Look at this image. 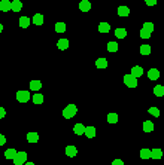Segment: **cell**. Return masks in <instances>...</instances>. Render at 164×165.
I'll return each instance as SVG.
<instances>
[{
  "label": "cell",
  "instance_id": "obj_39",
  "mask_svg": "<svg viewBox=\"0 0 164 165\" xmlns=\"http://www.w3.org/2000/svg\"><path fill=\"white\" fill-rule=\"evenodd\" d=\"M24 165H36V164H35V162H28V161H27V162H25Z\"/></svg>",
  "mask_w": 164,
  "mask_h": 165
},
{
  "label": "cell",
  "instance_id": "obj_20",
  "mask_svg": "<svg viewBox=\"0 0 164 165\" xmlns=\"http://www.w3.org/2000/svg\"><path fill=\"white\" fill-rule=\"evenodd\" d=\"M17 153H18V152H17L15 149H8V150L5 152V158H6V159H14V158L17 156Z\"/></svg>",
  "mask_w": 164,
  "mask_h": 165
},
{
  "label": "cell",
  "instance_id": "obj_24",
  "mask_svg": "<svg viewBox=\"0 0 164 165\" xmlns=\"http://www.w3.org/2000/svg\"><path fill=\"white\" fill-rule=\"evenodd\" d=\"M143 131L145 132H152L154 131V124L151 121H145L143 122Z\"/></svg>",
  "mask_w": 164,
  "mask_h": 165
},
{
  "label": "cell",
  "instance_id": "obj_23",
  "mask_svg": "<svg viewBox=\"0 0 164 165\" xmlns=\"http://www.w3.org/2000/svg\"><path fill=\"white\" fill-rule=\"evenodd\" d=\"M115 36L118 39H124V37H127V30L126 28H116L115 30Z\"/></svg>",
  "mask_w": 164,
  "mask_h": 165
},
{
  "label": "cell",
  "instance_id": "obj_35",
  "mask_svg": "<svg viewBox=\"0 0 164 165\" xmlns=\"http://www.w3.org/2000/svg\"><path fill=\"white\" fill-rule=\"evenodd\" d=\"M145 3L148 6H154V5H157V0H146Z\"/></svg>",
  "mask_w": 164,
  "mask_h": 165
},
{
  "label": "cell",
  "instance_id": "obj_29",
  "mask_svg": "<svg viewBox=\"0 0 164 165\" xmlns=\"http://www.w3.org/2000/svg\"><path fill=\"white\" fill-rule=\"evenodd\" d=\"M106 48H108L109 52H116V51H118V43H116V42H109Z\"/></svg>",
  "mask_w": 164,
  "mask_h": 165
},
{
  "label": "cell",
  "instance_id": "obj_18",
  "mask_svg": "<svg viewBox=\"0 0 164 165\" xmlns=\"http://www.w3.org/2000/svg\"><path fill=\"white\" fill-rule=\"evenodd\" d=\"M39 140V134L37 132H28L27 134V141L28 143H37Z\"/></svg>",
  "mask_w": 164,
  "mask_h": 165
},
{
  "label": "cell",
  "instance_id": "obj_19",
  "mask_svg": "<svg viewBox=\"0 0 164 165\" xmlns=\"http://www.w3.org/2000/svg\"><path fill=\"white\" fill-rule=\"evenodd\" d=\"M88 138H94L95 137V128L94 127H85V132H84Z\"/></svg>",
  "mask_w": 164,
  "mask_h": 165
},
{
  "label": "cell",
  "instance_id": "obj_30",
  "mask_svg": "<svg viewBox=\"0 0 164 165\" xmlns=\"http://www.w3.org/2000/svg\"><path fill=\"white\" fill-rule=\"evenodd\" d=\"M140 158H142V159H149V158H151V150H149V149H142V150H140Z\"/></svg>",
  "mask_w": 164,
  "mask_h": 165
},
{
  "label": "cell",
  "instance_id": "obj_7",
  "mask_svg": "<svg viewBox=\"0 0 164 165\" xmlns=\"http://www.w3.org/2000/svg\"><path fill=\"white\" fill-rule=\"evenodd\" d=\"M148 77H149L151 80H157V79L160 77V70H158V69H149Z\"/></svg>",
  "mask_w": 164,
  "mask_h": 165
},
{
  "label": "cell",
  "instance_id": "obj_12",
  "mask_svg": "<svg viewBox=\"0 0 164 165\" xmlns=\"http://www.w3.org/2000/svg\"><path fill=\"white\" fill-rule=\"evenodd\" d=\"M40 88H42V82L40 80H32L30 82V89L32 91L37 92V91H40Z\"/></svg>",
  "mask_w": 164,
  "mask_h": 165
},
{
  "label": "cell",
  "instance_id": "obj_32",
  "mask_svg": "<svg viewBox=\"0 0 164 165\" xmlns=\"http://www.w3.org/2000/svg\"><path fill=\"white\" fill-rule=\"evenodd\" d=\"M140 54L149 55L151 54V46H149V45H142V46H140Z\"/></svg>",
  "mask_w": 164,
  "mask_h": 165
},
{
  "label": "cell",
  "instance_id": "obj_40",
  "mask_svg": "<svg viewBox=\"0 0 164 165\" xmlns=\"http://www.w3.org/2000/svg\"><path fill=\"white\" fill-rule=\"evenodd\" d=\"M3 31V25H2V22H0V33Z\"/></svg>",
  "mask_w": 164,
  "mask_h": 165
},
{
  "label": "cell",
  "instance_id": "obj_6",
  "mask_svg": "<svg viewBox=\"0 0 164 165\" xmlns=\"http://www.w3.org/2000/svg\"><path fill=\"white\" fill-rule=\"evenodd\" d=\"M130 74H131L133 77H136V79H137V77H140V76L143 74V69H142L140 66H134V67L131 69V73H130Z\"/></svg>",
  "mask_w": 164,
  "mask_h": 165
},
{
  "label": "cell",
  "instance_id": "obj_38",
  "mask_svg": "<svg viewBox=\"0 0 164 165\" xmlns=\"http://www.w3.org/2000/svg\"><path fill=\"white\" fill-rule=\"evenodd\" d=\"M5 116H6V110L3 109V107H0V119L5 118Z\"/></svg>",
  "mask_w": 164,
  "mask_h": 165
},
{
  "label": "cell",
  "instance_id": "obj_17",
  "mask_svg": "<svg viewBox=\"0 0 164 165\" xmlns=\"http://www.w3.org/2000/svg\"><path fill=\"white\" fill-rule=\"evenodd\" d=\"M73 132H75L76 135H82V134L85 132V127H84L82 124H76V125L73 127Z\"/></svg>",
  "mask_w": 164,
  "mask_h": 165
},
{
  "label": "cell",
  "instance_id": "obj_25",
  "mask_svg": "<svg viewBox=\"0 0 164 165\" xmlns=\"http://www.w3.org/2000/svg\"><path fill=\"white\" fill-rule=\"evenodd\" d=\"M55 31H57V33H64V31H66V24L61 22V21H58V22L55 24Z\"/></svg>",
  "mask_w": 164,
  "mask_h": 165
},
{
  "label": "cell",
  "instance_id": "obj_5",
  "mask_svg": "<svg viewBox=\"0 0 164 165\" xmlns=\"http://www.w3.org/2000/svg\"><path fill=\"white\" fill-rule=\"evenodd\" d=\"M21 9H22V2H21V0H14V2H11V11L19 12Z\"/></svg>",
  "mask_w": 164,
  "mask_h": 165
},
{
  "label": "cell",
  "instance_id": "obj_1",
  "mask_svg": "<svg viewBox=\"0 0 164 165\" xmlns=\"http://www.w3.org/2000/svg\"><path fill=\"white\" fill-rule=\"evenodd\" d=\"M76 113H78V107H76V104H69V106H66V107L63 109V116H64L66 119L73 118Z\"/></svg>",
  "mask_w": 164,
  "mask_h": 165
},
{
  "label": "cell",
  "instance_id": "obj_27",
  "mask_svg": "<svg viewBox=\"0 0 164 165\" xmlns=\"http://www.w3.org/2000/svg\"><path fill=\"white\" fill-rule=\"evenodd\" d=\"M32 100H33V103H35V104H42V103H43V95H42V94H39V92H36V94L33 95V98H32Z\"/></svg>",
  "mask_w": 164,
  "mask_h": 165
},
{
  "label": "cell",
  "instance_id": "obj_28",
  "mask_svg": "<svg viewBox=\"0 0 164 165\" xmlns=\"http://www.w3.org/2000/svg\"><path fill=\"white\" fill-rule=\"evenodd\" d=\"M142 30H145L148 33H152V31H154V24L149 22V21H146L145 24H143V27H142Z\"/></svg>",
  "mask_w": 164,
  "mask_h": 165
},
{
  "label": "cell",
  "instance_id": "obj_13",
  "mask_svg": "<svg viewBox=\"0 0 164 165\" xmlns=\"http://www.w3.org/2000/svg\"><path fill=\"white\" fill-rule=\"evenodd\" d=\"M95 67H97V69H106V67H108V60H106V58H97Z\"/></svg>",
  "mask_w": 164,
  "mask_h": 165
},
{
  "label": "cell",
  "instance_id": "obj_9",
  "mask_svg": "<svg viewBox=\"0 0 164 165\" xmlns=\"http://www.w3.org/2000/svg\"><path fill=\"white\" fill-rule=\"evenodd\" d=\"M79 9H81L82 12H88V11L91 9V3H90L88 0H82V2L79 3Z\"/></svg>",
  "mask_w": 164,
  "mask_h": 165
},
{
  "label": "cell",
  "instance_id": "obj_4",
  "mask_svg": "<svg viewBox=\"0 0 164 165\" xmlns=\"http://www.w3.org/2000/svg\"><path fill=\"white\" fill-rule=\"evenodd\" d=\"M30 100V92L28 91H18L17 92V101L18 103H27Z\"/></svg>",
  "mask_w": 164,
  "mask_h": 165
},
{
  "label": "cell",
  "instance_id": "obj_34",
  "mask_svg": "<svg viewBox=\"0 0 164 165\" xmlns=\"http://www.w3.org/2000/svg\"><path fill=\"white\" fill-rule=\"evenodd\" d=\"M140 37H142V39H149V37H151V33H148L145 30H140Z\"/></svg>",
  "mask_w": 164,
  "mask_h": 165
},
{
  "label": "cell",
  "instance_id": "obj_26",
  "mask_svg": "<svg viewBox=\"0 0 164 165\" xmlns=\"http://www.w3.org/2000/svg\"><path fill=\"white\" fill-rule=\"evenodd\" d=\"M154 94H155L157 97H163L164 95V86L163 85H157V86H154Z\"/></svg>",
  "mask_w": 164,
  "mask_h": 165
},
{
  "label": "cell",
  "instance_id": "obj_15",
  "mask_svg": "<svg viewBox=\"0 0 164 165\" xmlns=\"http://www.w3.org/2000/svg\"><path fill=\"white\" fill-rule=\"evenodd\" d=\"M30 22H32V19L28 18V17H21L19 18V27L21 28H27L30 25Z\"/></svg>",
  "mask_w": 164,
  "mask_h": 165
},
{
  "label": "cell",
  "instance_id": "obj_37",
  "mask_svg": "<svg viewBox=\"0 0 164 165\" xmlns=\"http://www.w3.org/2000/svg\"><path fill=\"white\" fill-rule=\"evenodd\" d=\"M112 165H124V161H121V159H115Z\"/></svg>",
  "mask_w": 164,
  "mask_h": 165
},
{
  "label": "cell",
  "instance_id": "obj_33",
  "mask_svg": "<svg viewBox=\"0 0 164 165\" xmlns=\"http://www.w3.org/2000/svg\"><path fill=\"white\" fill-rule=\"evenodd\" d=\"M148 113L152 115L154 118H158V116H160V110L157 109V107H149V109H148Z\"/></svg>",
  "mask_w": 164,
  "mask_h": 165
},
{
  "label": "cell",
  "instance_id": "obj_36",
  "mask_svg": "<svg viewBox=\"0 0 164 165\" xmlns=\"http://www.w3.org/2000/svg\"><path fill=\"white\" fill-rule=\"evenodd\" d=\"M5 143H6V137H5V135H2V134H0V147L3 146V144H5Z\"/></svg>",
  "mask_w": 164,
  "mask_h": 165
},
{
  "label": "cell",
  "instance_id": "obj_16",
  "mask_svg": "<svg viewBox=\"0 0 164 165\" xmlns=\"http://www.w3.org/2000/svg\"><path fill=\"white\" fill-rule=\"evenodd\" d=\"M66 155H67L69 158L76 156V155H78V149H76L75 146H67V147H66Z\"/></svg>",
  "mask_w": 164,
  "mask_h": 165
},
{
  "label": "cell",
  "instance_id": "obj_22",
  "mask_svg": "<svg viewBox=\"0 0 164 165\" xmlns=\"http://www.w3.org/2000/svg\"><path fill=\"white\" fill-rule=\"evenodd\" d=\"M32 22L36 24V25H42V24H43V15H42V14H36V15L33 17V19H32Z\"/></svg>",
  "mask_w": 164,
  "mask_h": 165
},
{
  "label": "cell",
  "instance_id": "obj_8",
  "mask_svg": "<svg viewBox=\"0 0 164 165\" xmlns=\"http://www.w3.org/2000/svg\"><path fill=\"white\" fill-rule=\"evenodd\" d=\"M0 11L2 12H9L11 11V2L9 0H2L0 2Z\"/></svg>",
  "mask_w": 164,
  "mask_h": 165
},
{
  "label": "cell",
  "instance_id": "obj_14",
  "mask_svg": "<svg viewBox=\"0 0 164 165\" xmlns=\"http://www.w3.org/2000/svg\"><path fill=\"white\" fill-rule=\"evenodd\" d=\"M151 158H152V159H161V158H163V150H161V149H154V150H151Z\"/></svg>",
  "mask_w": 164,
  "mask_h": 165
},
{
  "label": "cell",
  "instance_id": "obj_10",
  "mask_svg": "<svg viewBox=\"0 0 164 165\" xmlns=\"http://www.w3.org/2000/svg\"><path fill=\"white\" fill-rule=\"evenodd\" d=\"M57 48L61 49V51L67 49V48H69V40H67V39H60V40L57 42Z\"/></svg>",
  "mask_w": 164,
  "mask_h": 165
},
{
  "label": "cell",
  "instance_id": "obj_31",
  "mask_svg": "<svg viewBox=\"0 0 164 165\" xmlns=\"http://www.w3.org/2000/svg\"><path fill=\"white\" fill-rule=\"evenodd\" d=\"M108 122L109 124H116L118 122V115L116 113H109L108 115Z\"/></svg>",
  "mask_w": 164,
  "mask_h": 165
},
{
  "label": "cell",
  "instance_id": "obj_2",
  "mask_svg": "<svg viewBox=\"0 0 164 165\" xmlns=\"http://www.w3.org/2000/svg\"><path fill=\"white\" fill-rule=\"evenodd\" d=\"M124 83L127 85L128 88H136V86L139 85L137 79H136V77H133L131 74H126V76H124Z\"/></svg>",
  "mask_w": 164,
  "mask_h": 165
},
{
  "label": "cell",
  "instance_id": "obj_21",
  "mask_svg": "<svg viewBox=\"0 0 164 165\" xmlns=\"http://www.w3.org/2000/svg\"><path fill=\"white\" fill-rule=\"evenodd\" d=\"M118 15L119 17H128L130 15V9H128L127 6H119L118 8Z\"/></svg>",
  "mask_w": 164,
  "mask_h": 165
},
{
  "label": "cell",
  "instance_id": "obj_3",
  "mask_svg": "<svg viewBox=\"0 0 164 165\" xmlns=\"http://www.w3.org/2000/svg\"><path fill=\"white\" fill-rule=\"evenodd\" d=\"M27 162V153L25 152H18L17 156L14 158V164L15 165H24Z\"/></svg>",
  "mask_w": 164,
  "mask_h": 165
},
{
  "label": "cell",
  "instance_id": "obj_11",
  "mask_svg": "<svg viewBox=\"0 0 164 165\" xmlns=\"http://www.w3.org/2000/svg\"><path fill=\"white\" fill-rule=\"evenodd\" d=\"M109 30H110V24L109 22H100L99 24V31L100 33H109Z\"/></svg>",
  "mask_w": 164,
  "mask_h": 165
}]
</instances>
